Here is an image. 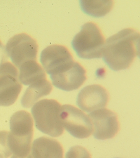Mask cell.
<instances>
[{
	"label": "cell",
	"instance_id": "cell-1",
	"mask_svg": "<svg viewBox=\"0 0 140 158\" xmlns=\"http://www.w3.org/2000/svg\"><path fill=\"white\" fill-rule=\"evenodd\" d=\"M137 56H139V34L134 30L123 29L106 40L102 58L112 70L127 69Z\"/></svg>",
	"mask_w": 140,
	"mask_h": 158
},
{
	"label": "cell",
	"instance_id": "cell-2",
	"mask_svg": "<svg viewBox=\"0 0 140 158\" xmlns=\"http://www.w3.org/2000/svg\"><path fill=\"white\" fill-rule=\"evenodd\" d=\"M9 145L11 151L16 156H25L30 153L33 137V119L28 112L15 113L10 119Z\"/></svg>",
	"mask_w": 140,
	"mask_h": 158
},
{
	"label": "cell",
	"instance_id": "cell-3",
	"mask_svg": "<svg viewBox=\"0 0 140 158\" xmlns=\"http://www.w3.org/2000/svg\"><path fill=\"white\" fill-rule=\"evenodd\" d=\"M61 106L53 99H43L32 106L31 112L36 128L52 137L61 136L64 131L60 118Z\"/></svg>",
	"mask_w": 140,
	"mask_h": 158
},
{
	"label": "cell",
	"instance_id": "cell-4",
	"mask_svg": "<svg viewBox=\"0 0 140 158\" xmlns=\"http://www.w3.org/2000/svg\"><path fill=\"white\" fill-rule=\"evenodd\" d=\"M104 44L105 40L100 29L92 22L82 25L81 31L75 35L72 42V48L76 54L84 59L102 57Z\"/></svg>",
	"mask_w": 140,
	"mask_h": 158
},
{
	"label": "cell",
	"instance_id": "cell-5",
	"mask_svg": "<svg viewBox=\"0 0 140 158\" xmlns=\"http://www.w3.org/2000/svg\"><path fill=\"white\" fill-rule=\"evenodd\" d=\"M60 118L63 127L75 138L86 139L93 134L92 122L88 115L74 106H61Z\"/></svg>",
	"mask_w": 140,
	"mask_h": 158
},
{
	"label": "cell",
	"instance_id": "cell-6",
	"mask_svg": "<svg viewBox=\"0 0 140 158\" xmlns=\"http://www.w3.org/2000/svg\"><path fill=\"white\" fill-rule=\"evenodd\" d=\"M6 52L17 68L23 63L37 60L38 44L32 37L25 33L12 37L6 45Z\"/></svg>",
	"mask_w": 140,
	"mask_h": 158
},
{
	"label": "cell",
	"instance_id": "cell-7",
	"mask_svg": "<svg viewBox=\"0 0 140 158\" xmlns=\"http://www.w3.org/2000/svg\"><path fill=\"white\" fill-rule=\"evenodd\" d=\"M22 87L17 68L8 61H2L0 63V106L13 105Z\"/></svg>",
	"mask_w": 140,
	"mask_h": 158
},
{
	"label": "cell",
	"instance_id": "cell-8",
	"mask_svg": "<svg viewBox=\"0 0 140 158\" xmlns=\"http://www.w3.org/2000/svg\"><path fill=\"white\" fill-rule=\"evenodd\" d=\"M40 61L48 75H55L69 69L74 62L72 55L62 45H50L41 53Z\"/></svg>",
	"mask_w": 140,
	"mask_h": 158
},
{
	"label": "cell",
	"instance_id": "cell-9",
	"mask_svg": "<svg viewBox=\"0 0 140 158\" xmlns=\"http://www.w3.org/2000/svg\"><path fill=\"white\" fill-rule=\"evenodd\" d=\"M92 122L93 136L96 139L105 140L114 138L119 131V122L115 113L102 108L89 114Z\"/></svg>",
	"mask_w": 140,
	"mask_h": 158
},
{
	"label": "cell",
	"instance_id": "cell-10",
	"mask_svg": "<svg viewBox=\"0 0 140 158\" xmlns=\"http://www.w3.org/2000/svg\"><path fill=\"white\" fill-rule=\"evenodd\" d=\"M109 94L105 88L98 85L84 87L77 96L76 104L86 113L104 108L107 105Z\"/></svg>",
	"mask_w": 140,
	"mask_h": 158
},
{
	"label": "cell",
	"instance_id": "cell-11",
	"mask_svg": "<svg viewBox=\"0 0 140 158\" xmlns=\"http://www.w3.org/2000/svg\"><path fill=\"white\" fill-rule=\"evenodd\" d=\"M53 86L65 91L78 89L86 80V71L79 63L74 61L72 65L60 74L50 75Z\"/></svg>",
	"mask_w": 140,
	"mask_h": 158
},
{
	"label": "cell",
	"instance_id": "cell-12",
	"mask_svg": "<svg viewBox=\"0 0 140 158\" xmlns=\"http://www.w3.org/2000/svg\"><path fill=\"white\" fill-rule=\"evenodd\" d=\"M32 155L33 158H63V148L56 140L43 136L33 142Z\"/></svg>",
	"mask_w": 140,
	"mask_h": 158
},
{
	"label": "cell",
	"instance_id": "cell-13",
	"mask_svg": "<svg viewBox=\"0 0 140 158\" xmlns=\"http://www.w3.org/2000/svg\"><path fill=\"white\" fill-rule=\"evenodd\" d=\"M52 89L51 83L46 79L30 85L21 98L22 106L26 108H31L39 99L51 92Z\"/></svg>",
	"mask_w": 140,
	"mask_h": 158
},
{
	"label": "cell",
	"instance_id": "cell-14",
	"mask_svg": "<svg viewBox=\"0 0 140 158\" xmlns=\"http://www.w3.org/2000/svg\"><path fill=\"white\" fill-rule=\"evenodd\" d=\"M18 77L21 84L30 86L41 80H46V75L42 66L37 60L28 61L22 64L18 68Z\"/></svg>",
	"mask_w": 140,
	"mask_h": 158
},
{
	"label": "cell",
	"instance_id": "cell-15",
	"mask_svg": "<svg viewBox=\"0 0 140 158\" xmlns=\"http://www.w3.org/2000/svg\"><path fill=\"white\" fill-rule=\"evenodd\" d=\"M114 5L113 1H80L81 9L89 16L100 18L104 16L111 11Z\"/></svg>",
	"mask_w": 140,
	"mask_h": 158
},
{
	"label": "cell",
	"instance_id": "cell-16",
	"mask_svg": "<svg viewBox=\"0 0 140 158\" xmlns=\"http://www.w3.org/2000/svg\"><path fill=\"white\" fill-rule=\"evenodd\" d=\"M12 152L9 145V132L0 131V158H8Z\"/></svg>",
	"mask_w": 140,
	"mask_h": 158
},
{
	"label": "cell",
	"instance_id": "cell-17",
	"mask_svg": "<svg viewBox=\"0 0 140 158\" xmlns=\"http://www.w3.org/2000/svg\"><path fill=\"white\" fill-rule=\"evenodd\" d=\"M65 158H91V155L83 147L76 146L68 150Z\"/></svg>",
	"mask_w": 140,
	"mask_h": 158
},
{
	"label": "cell",
	"instance_id": "cell-18",
	"mask_svg": "<svg viewBox=\"0 0 140 158\" xmlns=\"http://www.w3.org/2000/svg\"><path fill=\"white\" fill-rule=\"evenodd\" d=\"M11 158H33L32 155L31 153H30L29 155H25V156H16V155H13V156L11 157Z\"/></svg>",
	"mask_w": 140,
	"mask_h": 158
},
{
	"label": "cell",
	"instance_id": "cell-19",
	"mask_svg": "<svg viewBox=\"0 0 140 158\" xmlns=\"http://www.w3.org/2000/svg\"><path fill=\"white\" fill-rule=\"evenodd\" d=\"M2 47H3V46H2V42H1V41H0V48H2Z\"/></svg>",
	"mask_w": 140,
	"mask_h": 158
}]
</instances>
